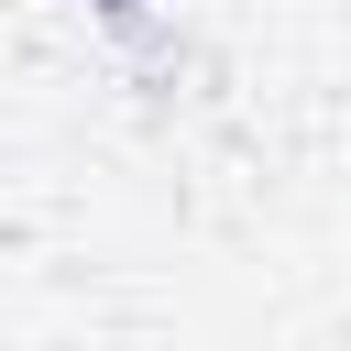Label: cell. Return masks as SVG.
<instances>
[{
	"label": "cell",
	"instance_id": "obj_1",
	"mask_svg": "<svg viewBox=\"0 0 351 351\" xmlns=\"http://www.w3.org/2000/svg\"><path fill=\"white\" fill-rule=\"evenodd\" d=\"M99 11H110V22H132V11H143V0H99Z\"/></svg>",
	"mask_w": 351,
	"mask_h": 351
}]
</instances>
